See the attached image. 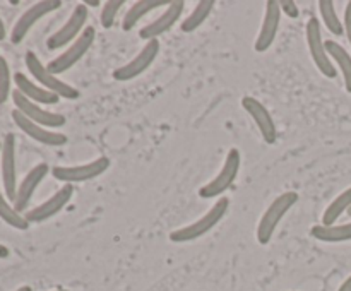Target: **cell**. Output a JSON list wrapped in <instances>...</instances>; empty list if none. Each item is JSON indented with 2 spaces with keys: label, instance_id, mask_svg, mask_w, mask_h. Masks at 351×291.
I'll return each instance as SVG.
<instances>
[{
  "label": "cell",
  "instance_id": "obj_1",
  "mask_svg": "<svg viewBox=\"0 0 351 291\" xmlns=\"http://www.w3.org/2000/svg\"><path fill=\"white\" fill-rule=\"evenodd\" d=\"M230 207V199L228 197H219L218 201L213 204V207L206 212L204 216L194 221L192 225L184 226V228H178L175 231L170 233V240L175 243H187L194 242V240L201 238L206 233L211 231L223 218L228 212Z\"/></svg>",
  "mask_w": 351,
  "mask_h": 291
},
{
  "label": "cell",
  "instance_id": "obj_2",
  "mask_svg": "<svg viewBox=\"0 0 351 291\" xmlns=\"http://www.w3.org/2000/svg\"><path fill=\"white\" fill-rule=\"evenodd\" d=\"M298 194L297 192H285V194L278 195L273 201V204L266 209V212L261 218L259 225H257V242L261 245H267L273 238L274 231H276L278 225L281 223V219L288 214L291 207L298 202Z\"/></svg>",
  "mask_w": 351,
  "mask_h": 291
},
{
  "label": "cell",
  "instance_id": "obj_3",
  "mask_svg": "<svg viewBox=\"0 0 351 291\" xmlns=\"http://www.w3.org/2000/svg\"><path fill=\"white\" fill-rule=\"evenodd\" d=\"M24 62H26V67L27 71H29L31 77H33L41 88L47 89V91L53 92L58 98L65 99H77L79 96H81V92H79L74 86L67 84V82L58 79L55 74H51L47 68V65L41 64L40 58H38V55L34 53V51H27Z\"/></svg>",
  "mask_w": 351,
  "mask_h": 291
},
{
  "label": "cell",
  "instance_id": "obj_4",
  "mask_svg": "<svg viewBox=\"0 0 351 291\" xmlns=\"http://www.w3.org/2000/svg\"><path fill=\"white\" fill-rule=\"evenodd\" d=\"M240 164H242V156H240L239 149H230L226 154V160L223 168L219 170V173L213 178L209 184H206L204 187L199 188V195L202 199H216L221 194H225L233 184H235L237 177H239Z\"/></svg>",
  "mask_w": 351,
  "mask_h": 291
},
{
  "label": "cell",
  "instance_id": "obj_5",
  "mask_svg": "<svg viewBox=\"0 0 351 291\" xmlns=\"http://www.w3.org/2000/svg\"><path fill=\"white\" fill-rule=\"evenodd\" d=\"M95 38H96L95 27L86 26V29L82 31L81 36H79L74 43H71V47H69L67 50L62 51L57 58H53V60L47 65L48 71H50L51 74L58 75V74H64V72H67L69 68L74 67V65L77 64L86 53H88L89 48L93 47Z\"/></svg>",
  "mask_w": 351,
  "mask_h": 291
},
{
  "label": "cell",
  "instance_id": "obj_6",
  "mask_svg": "<svg viewBox=\"0 0 351 291\" xmlns=\"http://www.w3.org/2000/svg\"><path fill=\"white\" fill-rule=\"evenodd\" d=\"M305 36H307V45L308 51H311L312 62H314L315 67L319 68L324 77L335 79L338 71H336L335 64H332L331 57H329L328 50H326V41L322 40L321 33V23L317 19H311L305 26Z\"/></svg>",
  "mask_w": 351,
  "mask_h": 291
},
{
  "label": "cell",
  "instance_id": "obj_7",
  "mask_svg": "<svg viewBox=\"0 0 351 291\" xmlns=\"http://www.w3.org/2000/svg\"><path fill=\"white\" fill-rule=\"evenodd\" d=\"M86 23H88V7L84 3H77L64 26L55 31L47 40L48 50H60V48L67 47V43H74L86 29Z\"/></svg>",
  "mask_w": 351,
  "mask_h": 291
},
{
  "label": "cell",
  "instance_id": "obj_8",
  "mask_svg": "<svg viewBox=\"0 0 351 291\" xmlns=\"http://www.w3.org/2000/svg\"><path fill=\"white\" fill-rule=\"evenodd\" d=\"M110 164L112 163H110L108 157L101 156L89 161V163L77 164V166H53L50 173L53 175V178H57L58 181H64V184H82V181H89L105 173Z\"/></svg>",
  "mask_w": 351,
  "mask_h": 291
},
{
  "label": "cell",
  "instance_id": "obj_9",
  "mask_svg": "<svg viewBox=\"0 0 351 291\" xmlns=\"http://www.w3.org/2000/svg\"><path fill=\"white\" fill-rule=\"evenodd\" d=\"M12 101L16 105L17 112L23 113L26 118H29L31 122L38 123L41 127H47V129L53 130V129H60V127L65 125L67 118H65L62 113H53L48 112V110L41 108L40 105L36 103L29 101L24 94H21L19 91H12Z\"/></svg>",
  "mask_w": 351,
  "mask_h": 291
},
{
  "label": "cell",
  "instance_id": "obj_10",
  "mask_svg": "<svg viewBox=\"0 0 351 291\" xmlns=\"http://www.w3.org/2000/svg\"><path fill=\"white\" fill-rule=\"evenodd\" d=\"M158 53H160V41L158 40L146 41L143 50H141L132 60L127 62L125 65H122V67L113 71V79L120 82H125V81H132V79L139 77L141 74H144V72L153 65V62L156 60Z\"/></svg>",
  "mask_w": 351,
  "mask_h": 291
},
{
  "label": "cell",
  "instance_id": "obj_11",
  "mask_svg": "<svg viewBox=\"0 0 351 291\" xmlns=\"http://www.w3.org/2000/svg\"><path fill=\"white\" fill-rule=\"evenodd\" d=\"M0 164H2V185L3 194L9 201L14 202L17 194V166H16V136L12 132L5 134L2 140V153H0Z\"/></svg>",
  "mask_w": 351,
  "mask_h": 291
},
{
  "label": "cell",
  "instance_id": "obj_12",
  "mask_svg": "<svg viewBox=\"0 0 351 291\" xmlns=\"http://www.w3.org/2000/svg\"><path fill=\"white\" fill-rule=\"evenodd\" d=\"M60 7H62L60 0H41V2L33 3L29 9L24 10L23 16H21L19 19H17V23L14 24L12 33H10V41H12L14 45H19L21 41L26 38V34L29 33L31 27H33L41 17L53 12V10L60 9Z\"/></svg>",
  "mask_w": 351,
  "mask_h": 291
},
{
  "label": "cell",
  "instance_id": "obj_13",
  "mask_svg": "<svg viewBox=\"0 0 351 291\" xmlns=\"http://www.w3.org/2000/svg\"><path fill=\"white\" fill-rule=\"evenodd\" d=\"M72 195H74V187H72L71 184H65L64 187L58 188V190L55 192L50 199H47V201L41 202L40 205H36L34 209L27 211L26 214H24V218L27 219V223H29V225L31 223L47 221V219L57 216L58 212H60L62 209L69 204V201L72 199Z\"/></svg>",
  "mask_w": 351,
  "mask_h": 291
},
{
  "label": "cell",
  "instance_id": "obj_14",
  "mask_svg": "<svg viewBox=\"0 0 351 291\" xmlns=\"http://www.w3.org/2000/svg\"><path fill=\"white\" fill-rule=\"evenodd\" d=\"M281 14L283 12H281L280 2H278V0H267L263 26H261L259 36L256 38V43H254L256 51L263 53V51L269 50L271 45L274 43V40H276L278 36V31H280Z\"/></svg>",
  "mask_w": 351,
  "mask_h": 291
},
{
  "label": "cell",
  "instance_id": "obj_15",
  "mask_svg": "<svg viewBox=\"0 0 351 291\" xmlns=\"http://www.w3.org/2000/svg\"><path fill=\"white\" fill-rule=\"evenodd\" d=\"M12 120L27 137H31V139L36 140V142L43 144V146L57 147L67 144V136H64L62 132H53V130L47 129V127H41L38 125V123L31 122L29 118H26V116L21 112H17V110H12Z\"/></svg>",
  "mask_w": 351,
  "mask_h": 291
},
{
  "label": "cell",
  "instance_id": "obj_16",
  "mask_svg": "<svg viewBox=\"0 0 351 291\" xmlns=\"http://www.w3.org/2000/svg\"><path fill=\"white\" fill-rule=\"evenodd\" d=\"M184 7L185 3L182 2V0H173V2H170V5L163 10V14H161L160 17H156V19L151 21L149 24L141 27L139 36L146 41L158 40V36H161V34H165L167 31H170L171 27L178 23L182 12H184Z\"/></svg>",
  "mask_w": 351,
  "mask_h": 291
},
{
  "label": "cell",
  "instance_id": "obj_17",
  "mask_svg": "<svg viewBox=\"0 0 351 291\" xmlns=\"http://www.w3.org/2000/svg\"><path fill=\"white\" fill-rule=\"evenodd\" d=\"M242 106L247 113L254 118L257 129H259L261 136L266 140V144H274L278 139L276 123H274L273 116H271L269 110L259 101V99L252 98V96H245L242 99Z\"/></svg>",
  "mask_w": 351,
  "mask_h": 291
},
{
  "label": "cell",
  "instance_id": "obj_18",
  "mask_svg": "<svg viewBox=\"0 0 351 291\" xmlns=\"http://www.w3.org/2000/svg\"><path fill=\"white\" fill-rule=\"evenodd\" d=\"M50 171V166H48L47 163L36 164V166L31 168V170L27 171V175L23 178L19 187H17L16 199H14V207H16L17 212L26 211L31 199H33L34 192H36V188L40 187V184L45 180V177H47Z\"/></svg>",
  "mask_w": 351,
  "mask_h": 291
},
{
  "label": "cell",
  "instance_id": "obj_19",
  "mask_svg": "<svg viewBox=\"0 0 351 291\" xmlns=\"http://www.w3.org/2000/svg\"><path fill=\"white\" fill-rule=\"evenodd\" d=\"M14 82H16V88L21 94L26 96L29 101L36 103V105H57L58 96L53 94V92L47 91L45 88H41L40 84L31 81L29 77L23 74V72H17L14 74Z\"/></svg>",
  "mask_w": 351,
  "mask_h": 291
},
{
  "label": "cell",
  "instance_id": "obj_20",
  "mask_svg": "<svg viewBox=\"0 0 351 291\" xmlns=\"http://www.w3.org/2000/svg\"><path fill=\"white\" fill-rule=\"evenodd\" d=\"M170 2L167 0H139V2L134 3L129 10L125 12L122 19V29L130 31L136 27V24L143 19L146 14L153 12L154 9H161V7H168Z\"/></svg>",
  "mask_w": 351,
  "mask_h": 291
},
{
  "label": "cell",
  "instance_id": "obj_21",
  "mask_svg": "<svg viewBox=\"0 0 351 291\" xmlns=\"http://www.w3.org/2000/svg\"><path fill=\"white\" fill-rule=\"evenodd\" d=\"M311 235L319 242L326 243H341L351 240V223L345 225H315L312 226Z\"/></svg>",
  "mask_w": 351,
  "mask_h": 291
},
{
  "label": "cell",
  "instance_id": "obj_22",
  "mask_svg": "<svg viewBox=\"0 0 351 291\" xmlns=\"http://www.w3.org/2000/svg\"><path fill=\"white\" fill-rule=\"evenodd\" d=\"M326 50H328L332 64L338 65V68L341 71L346 91L351 92V55L335 40L326 41Z\"/></svg>",
  "mask_w": 351,
  "mask_h": 291
},
{
  "label": "cell",
  "instance_id": "obj_23",
  "mask_svg": "<svg viewBox=\"0 0 351 291\" xmlns=\"http://www.w3.org/2000/svg\"><path fill=\"white\" fill-rule=\"evenodd\" d=\"M351 207V187L346 188L343 194H339L331 204L328 205V209L322 214V225L329 226V225H336L339 218H341L345 212H348V209Z\"/></svg>",
  "mask_w": 351,
  "mask_h": 291
},
{
  "label": "cell",
  "instance_id": "obj_24",
  "mask_svg": "<svg viewBox=\"0 0 351 291\" xmlns=\"http://www.w3.org/2000/svg\"><path fill=\"white\" fill-rule=\"evenodd\" d=\"M215 0H201V2H197V5L192 10L191 16L182 23V31H184V33H192V31H195L197 27H201L202 24L206 23V19L209 17L211 10L215 9Z\"/></svg>",
  "mask_w": 351,
  "mask_h": 291
},
{
  "label": "cell",
  "instance_id": "obj_25",
  "mask_svg": "<svg viewBox=\"0 0 351 291\" xmlns=\"http://www.w3.org/2000/svg\"><path fill=\"white\" fill-rule=\"evenodd\" d=\"M0 219L3 223H7L9 226H12V228L21 229V231L29 228L27 219L21 212L16 211L14 204H9V199L5 197V194L2 190H0Z\"/></svg>",
  "mask_w": 351,
  "mask_h": 291
},
{
  "label": "cell",
  "instance_id": "obj_26",
  "mask_svg": "<svg viewBox=\"0 0 351 291\" xmlns=\"http://www.w3.org/2000/svg\"><path fill=\"white\" fill-rule=\"evenodd\" d=\"M319 10H321L322 23L326 24L329 33L335 34V36H341L345 33V27H343L338 12H336L335 2H331V0H321L319 2Z\"/></svg>",
  "mask_w": 351,
  "mask_h": 291
},
{
  "label": "cell",
  "instance_id": "obj_27",
  "mask_svg": "<svg viewBox=\"0 0 351 291\" xmlns=\"http://www.w3.org/2000/svg\"><path fill=\"white\" fill-rule=\"evenodd\" d=\"M125 0H108V2L103 3L101 14H99V21H101L103 27H112L113 23H115L117 16H119L120 9L123 7Z\"/></svg>",
  "mask_w": 351,
  "mask_h": 291
},
{
  "label": "cell",
  "instance_id": "obj_28",
  "mask_svg": "<svg viewBox=\"0 0 351 291\" xmlns=\"http://www.w3.org/2000/svg\"><path fill=\"white\" fill-rule=\"evenodd\" d=\"M10 84H12V75H10L9 64L5 58L0 55V105L9 99L10 96Z\"/></svg>",
  "mask_w": 351,
  "mask_h": 291
},
{
  "label": "cell",
  "instance_id": "obj_29",
  "mask_svg": "<svg viewBox=\"0 0 351 291\" xmlns=\"http://www.w3.org/2000/svg\"><path fill=\"white\" fill-rule=\"evenodd\" d=\"M280 7L281 12H285L288 17H291V19H297V17L300 16V9H298L297 2H293V0H281Z\"/></svg>",
  "mask_w": 351,
  "mask_h": 291
},
{
  "label": "cell",
  "instance_id": "obj_30",
  "mask_svg": "<svg viewBox=\"0 0 351 291\" xmlns=\"http://www.w3.org/2000/svg\"><path fill=\"white\" fill-rule=\"evenodd\" d=\"M343 27H345L346 38H348L350 45H351V2H348L345 9V19H343Z\"/></svg>",
  "mask_w": 351,
  "mask_h": 291
},
{
  "label": "cell",
  "instance_id": "obj_31",
  "mask_svg": "<svg viewBox=\"0 0 351 291\" xmlns=\"http://www.w3.org/2000/svg\"><path fill=\"white\" fill-rule=\"evenodd\" d=\"M338 291H351V276L346 277V279L343 281V284L339 286Z\"/></svg>",
  "mask_w": 351,
  "mask_h": 291
},
{
  "label": "cell",
  "instance_id": "obj_32",
  "mask_svg": "<svg viewBox=\"0 0 351 291\" xmlns=\"http://www.w3.org/2000/svg\"><path fill=\"white\" fill-rule=\"evenodd\" d=\"M9 249H7L5 245H2V243H0V259H7V257H9Z\"/></svg>",
  "mask_w": 351,
  "mask_h": 291
},
{
  "label": "cell",
  "instance_id": "obj_33",
  "mask_svg": "<svg viewBox=\"0 0 351 291\" xmlns=\"http://www.w3.org/2000/svg\"><path fill=\"white\" fill-rule=\"evenodd\" d=\"M3 38H5V24H3L2 17H0V41H2Z\"/></svg>",
  "mask_w": 351,
  "mask_h": 291
},
{
  "label": "cell",
  "instance_id": "obj_34",
  "mask_svg": "<svg viewBox=\"0 0 351 291\" xmlns=\"http://www.w3.org/2000/svg\"><path fill=\"white\" fill-rule=\"evenodd\" d=\"M84 5L86 7H98L99 5V0H86V2H84Z\"/></svg>",
  "mask_w": 351,
  "mask_h": 291
},
{
  "label": "cell",
  "instance_id": "obj_35",
  "mask_svg": "<svg viewBox=\"0 0 351 291\" xmlns=\"http://www.w3.org/2000/svg\"><path fill=\"white\" fill-rule=\"evenodd\" d=\"M16 291H33V290H31V286H21L19 290H16Z\"/></svg>",
  "mask_w": 351,
  "mask_h": 291
},
{
  "label": "cell",
  "instance_id": "obj_36",
  "mask_svg": "<svg viewBox=\"0 0 351 291\" xmlns=\"http://www.w3.org/2000/svg\"><path fill=\"white\" fill-rule=\"evenodd\" d=\"M0 153H2V142H0Z\"/></svg>",
  "mask_w": 351,
  "mask_h": 291
},
{
  "label": "cell",
  "instance_id": "obj_37",
  "mask_svg": "<svg viewBox=\"0 0 351 291\" xmlns=\"http://www.w3.org/2000/svg\"><path fill=\"white\" fill-rule=\"evenodd\" d=\"M348 216H351V207L348 209Z\"/></svg>",
  "mask_w": 351,
  "mask_h": 291
},
{
  "label": "cell",
  "instance_id": "obj_38",
  "mask_svg": "<svg viewBox=\"0 0 351 291\" xmlns=\"http://www.w3.org/2000/svg\"><path fill=\"white\" fill-rule=\"evenodd\" d=\"M53 291H67V290H53Z\"/></svg>",
  "mask_w": 351,
  "mask_h": 291
}]
</instances>
